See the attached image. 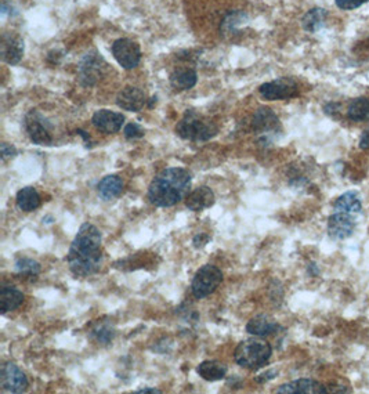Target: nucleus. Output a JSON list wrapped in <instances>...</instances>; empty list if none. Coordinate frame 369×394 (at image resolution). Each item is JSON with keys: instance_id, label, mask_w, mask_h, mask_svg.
Listing matches in <instances>:
<instances>
[{"instance_id": "nucleus-13", "label": "nucleus", "mask_w": 369, "mask_h": 394, "mask_svg": "<svg viewBox=\"0 0 369 394\" xmlns=\"http://www.w3.org/2000/svg\"><path fill=\"white\" fill-rule=\"evenodd\" d=\"M354 215H348L344 212H333V215L328 220V234L332 240H346L348 238L355 229Z\"/></svg>"}, {"instance_id": "nucleus-1", "label": "nucleus", "mask_w": 369, "mask_h": 394, "mask_svg": "<svg viewBox=\"0 0 369 394\" xmlns=\"http://www.w3.org/2000/svg\"><path fill=\"white\" fill-rule=\"evenodd\" d=\"M101 242L103 237L96 226L90 223L81 226L67 256L68 266L75 276L89 277L100 271L103 265Z\"/></svg>"}, {"instance_id": "nucleus-38", "label": "nucleus", "mask_w": 369, "mask_h": 394, "mask_svg": "<svg viewBox=\"0 0 369 394\" xmlns=\"http://www.w3.org/2000/svg\"><path fill=\"white\" fill-rule=\"evenodd\" d=\"M308 273L311 274V276H318V269H317V266L314 265V263H311V265H308Z\"/></svg>"}, {"instance_id": "nucleus-29", "label": "nucleus", "mask_w": 369, "mask_h": 394, "mask_svg": "<svg viewBox=\"0 0 369 394\" xmlns=\"http://www.w3.org/2000/svg\"><path fill=\"white\" fill-rule=\"evenodd\" d=\"M16 271L21 276L36 277L41 273V265L30 258H23L16 262Z\"/></svg>"}, {"instance_id": "nucleus-32", "label": "nucleus", "mask_w": 369, "mask_h": 394, "mask_svg": "<svg viewBox=\"0 0 369 394\" xmlns=\"http://www.w3.org/2000/svg\"><path fill=\"white\" fill-rule=\"evenodd\" d=\"M0 154H2L3 160H8V159H12L17 155V149L14 145H12L9 143H2L0 144Z\"/></svg>"}, {"instance_id": "nucleus-9", "label": "nucleus", "mask_w": 369, "mask_h": 394, "mask_svg": "<svg viewBox=\"0 0 369 394\" xmlns=\"http://www.w3.org/2000/svg\"><path fill=\"white\" fill-rule=\"evenodd\" d=\"M112 56L123 70H134L141 61V49L138 43L131 39L120 38L112 43Z\"/></svg>"}, {"instance_id": "nucleus-33", "label": "nucleus", "mask_w": 369, "mask_h": 394, "mask_svg": "<svg viewBox=\"0 0 369 394\" xmlns=\"http://www.w3.org/2000/svg\"><path fill=\"white\" fill-rule=\"evenodd\" d=\"M209 241H211V237H209L208 234H205V233H200L198 236H196V237H194L193 244H194V247L198 249V248H204Z\"/></svg>"}, {"instance_id": "nucleus-2", "label": "nucleus", "mask_w": 369, "mask_h": 394, "mask_svg": "<svg viewBox=\"0 0 369 394\" xmlns=\"http://www.w3.org/2000/svg\"><path fill=\"white\" fill-rule=\"evenodd\" d=\"M191 187V173L182 167L163 169L151 181L148 200L158 208H170L187 198Z\"/></svg>"}, {"instance_id": "nucleus-34", "label": "nucleus", "mask_w": 369, "mask_h": 394, "mask_svg": "<svg viewBox=\"0 0 369 394\" xmlns=\"http://www.w3.org/2000/svg\"><path fill=\"white\" fill-rule=\"evenodd\" d=\"M0 10H2V17H3V19H5L6 16L16 14V13H14V8H13V5H12V3H9L8 0H3V2H2V9H0Z\"/></svg>"}, {"instance_id": "nucleus-6", "label": "nucleus", "mask_w": 369, "mask_h": 394, "mask_svg": "<svg viewBox=\"0 0 369 394\" xmlns=\"http://www.w3.org/2000/svg\"><path fill=\"white\" fill-rule=\"evenodd\" d=\"M223 273L213 265L202 266L191 284V291L196 299H204L212 295L222 284Z\"/></svg>"}, {"instance_id": "nucleus-26", "label": "nucleus", "mask_w": 369, "mask_h": 394, "mask_svg": "<svg viewBox=\"0 0 369 394\" xmlns=\"http://www.w3.org/2000/svg\"><path fill=\"white\" fill-rule=\"evenodd\" d=\"M248 21V14L241 10L230 12L220 24V32L223 35H234L240 31L241 27H244Z\"/></svg>"}, {"instance_id": "nucleus-28", "label": "nucleus", "mask_w": 369, "mask_h": 394, "mask_svg": "<svg viewBox=\"0 0 369 394\" xmlns=\"http://www.w3.org/2000/svg\"><path fill=\"white\" fill-rule=\"evenodd\" d=\"M90 338L94 339L97 343L108 344L115 338V329H114L111 322H108V321H98L93 326V329L90 332Z\"/></svg>"}, {"instance_id": "nucleus-3", "label": "nucleus", "mask_w": 369, "mask_h": 394, "mask_svg": "<svg viewBox=\"0 0 369 394\" xmlns=\"http://www.w3.org/2000/svg\"><path fill=\"white\" fill-rule=\"evenodd\" d=\"M176 133L182 140L189 141H208L219 133V127L215 122L197 114L196 111H187L176 125Z\"/></svg>"}, {"instance_id": "nucleus-23", "label": "nucleus", "mask_w": 369, "mask_h": 394, "mask_svg": "<svg viewBox=\"0 0 369 394\" xmlns=\"http://www.w3.org/2000/svg\"><path fill=\"white\" fill-rule=\"evenodd\" d=\"M24 302V293L14 287H3L0 291V310L2 314L19 309Z\"/></svg>"}, {"instance_id": "nucleus-16", "label": "nucleus", "mask_w": 369, "mask_h": 394, "mask_svg": "<svg viewBox=\"0 0 369 394\" xmlns=\"http://www.w3.org/2000/svg\"><path fill=\"white\" fill-rule=\"evenodd\" d=\"M278 394H322L328 393V388L314 379H299L277 388Z\"/></svg>"}, {"instance_id": "nucleus-39", "label": "nucleus", "mask_w": 369, "mask_h": 394, "mask_svg": "<svg viewBox=\"0 0 369 394\" xmlns=\"http://www.w3.org/2000/svg\"><path fill=\"white\" fill-rule=\"evenodd\" d=\"M76 133L85 138V141L87 143V147H89V145H90V136H89V134H86V132H83V130H78Z\"/></svg>"}, {"instance_id": "nucleus-22", "label": "nucleus", "mask_w": 369, "mask_h": 394, "mask_svg": "<svg viewBox=\"0 0 369 394\" xmlns=\"http://www.w3.org/2000/svg\"><path fill=\"white\" fill-rule=\"evenodd\" d=\"M41 195L34 187H24L17 192L16 203L23 212H34L41 207Z\"/></svg>"}, {"instance_id": "nucleus-36", "label": "nucleus", "mask_w": 369, "mask_h": 394, "mask_svg": "<svg viewBox=\"0 0 369 394\" xmlns=\"http://www.w3.org/2000/svg\"><path fill=\"white\" fill-rule=\"evenodd\" d=\"M359 147L362 149H369V132H363L359 138Z\"/></svg>"}, {"instance_id": "nucleus-27", "label": "nucleus", "mask_w": 369, "mask_h": 394, "mask_svg": "<svg viewBox=\"0 0 369 394\" xmlns=\"http://www.w3.org/2000/svg\"><path fill=\"white\" fill-rule=\"evenodd\" d=\"M347 118L352 122L369 121V100L363 97L354 98L347 107Z\"/></svg>"}, {"instance_id": "nucleus-14", "label": "nucleus", "mask_w": 369, "mask_h": 394, "mask_svg": "<svg viewBox=\"0 0 369 394\" xmlns=\"http://www.w3.org/2000/svg\"><path fill=\"white\" fill-rule=\"evenodd\" d=\"M148 101L149 100H147L145 93L134 86H126L116 96V105L129 112L141 111Z\"/></svg>"}, {"instance_id": "nucleus-11", "label": "nucleus", "mask_w": 369, "mask_h": 394, "mask_svg": "<svg viewBox=\"0 0 369 394\" xmlns=\"http://www.w3.org/2000/svg\"><path fill=\"white\" fill-rule=\"evenodd\" d=\"M252 127L256 134H260L264 140H268L273 134H277L281 130V123L273 110L263 107L255 112Z\"/></svg>"}, {"instance_id": "nucleus-35", "label": "nucleus", "mask_w": 369, "mask_h": 394, "mask_svg": "<svg viewBox=\"0 0 369 394\" xmlns=\"http://www.w3.org/2000/svg\"><path fill=\"white\" fill-rule=\"evenodd\" d=\"M275 375H277V372H275L274 369H271V371H267L266 373H263V375L257 376V377H256V380H257L259 383H264V382H267V380L274 379V377H275Z\"/></svg>"}, {"instance_id": "nucleus-18", "label": "nucleus", "mask_w": 369, "mask_h": 394, "mask_svg": "<svg viewBox=\"0 0 369 394\" xmlns=\"http://www.w3.org/2000/svg\"><path fill=\"white\" fill-rule=\"evenodd\" d=\"M280 324L270 315L260 314L253 318H251L246 324V332L252 336L257 338H266L273 333H275L280 329Z\"/></svg>"}, {"instance_id": "nucleus-7", "label": "nucleus", "mask_w": 369, "mask_h": 394, "mask_svg": "<svg viewBox=\"0 0 369 394\" xmlns=\"http://www.w3.org/2000/svg\"><path fill=\"white\" fill-rule=\"evenodd\" d=\"M259 93L267 101L289 100L299 96V85L293 78L282 76L275 81L263 83L259 87Z\"/></svg>"}, {"instance_id": "nucleus-10", "label": "nucleus", "mask_w": 369, "mask_h": 394, "mask_svg": "<svg viewBox=\"0 0 369 394\" xmlns=\"http://www.w3.org/2000/svg\"><path fill=\"white\" fill-rule=\"evenodd\" d=\"M0 386L9 393H23L28 387V379L17 364L6 362L0 369Z\"/></svg>"}, {"instance_id": "nucleus-21", "label": "nucleus", "mask_w": 369, "mask_h": 394, "mask_svg": "<svg viewBox=\"0 0 369 394\" xmlns=\"http://www.w3.org/2000/svg\"><path fill=\"white\" fill-rule=\"evenodd\" d=\"M197 372L200 373V376L208 382H218L226 377L227 375V365L216 361V360H208L204 361L198 365Z\"/></svg>"}, {"instance_id": "nucleus-24", "label": "nucleus", "mask_w": 369, "mask_h": 394, "mask_svg": "<svg viewBox=\"0 0 369 394\" xmlns=\"http://www.w3.org/2000/svg\"><path fill=\"white\" fill-rule=\"evenodd\" d=\"M335 212H344L348 215H358L362 209V204L357 192L354 191H347L344 194H341L339 198L335 203L333 207Z\"/></svg>"}, {"instance_id": "nucleus-37", "label": "nucleus", "mask_w": 369, "mask_h": 394, "mask_svg": "<svg viewBox=\"0 0 369 394\" xmlns=\"http://www.w3.org/2000/svg\"><path fill=\"white\" fill-rule=\"evenodd\" d=\"M134 393H136V394H159V393H162V391L158 390V388H155V387H145V388L136 390Z\"/></svg>"}, {"instance_id": "nucleus-20", "label": "nucleus", "mask_w": 369, "mask_h": 394, "mask_svg": "<svg viewBox=\"0 0 369 394\" xmlns=\"http://www.w3.org/2000/svg\"><path fill=\"white\" fill-rule=\"evenodd\" d=\"M98 188V195L101 196V200L104 201H111L118 198V196L123 191V181L119 176L116 174H109L105 176L97 185Z\"/></svg>"}, {"instance_id": "nucleus-4", "label": "nucleus", "mask_w": 369, "mask_h": 394, "mask_svg": "<svg viewBox=\"0 0 369 394\" xmlns=\"http://www.w3.org/2000/svg\"><path fill=\"white\" fill-rule=\"evenodd\" d=\"M271 354L273 347L266 340L248 339L237 346L234 351V360L240 366L256 371L268 362Z\"/></svg>"}, {"instance_id": "nucleus-19", "label": "nucleus", "mask_w": 369, "mask_h": 394, "mask_svg": "<svg viewBox=\"0 0 369 394\" xmlns=\"http://www.w3.org/2000/svg\"><path fill=\"white\" fill-rule=\"evenodd\" d=\"M169 82L174 90L186 92L197 85L198 74L193 68H178L170 74Z\"/></svg>"}, {"instance_id": "nucleus-5", "label": "nucleus", "mask_w": 369, "mask_h": 394, "mask_svg": "<svg viewBox=\"0 0 369 394\" xmlns=\"http://www.w3.org/2000/svg\"><path fill=\"white\" fill-rule=\"evenodd\" d=\"M24 127L31 141L38 145L53 144V126L49 119L38 110H31L24 118Z\"/></svg>"}, {"instance_id": "nucleus-17", "label": "nucleus", "mask_w": 369, "mask_h": 394, "mask_svg": "<svg viewBox=\"0 0 369 394\" xmlns=\"http://www.w3.org/2000/svg\"><path fill=\"white\" fill-rule=\"evenodd\" d=\"M215 204V192L212 188L202 185L190 192L186 198V207L193 212H201Z\"/></svg>"}, {"instance_id": "nucleus-15", "label": "nucleus", "mask_w": 369, "mask_h": 394, "mask_svg": "<svg viewBox=\"0 0 369 394\" xmlns=\"http://www.w3.org/2000/svg\"><path fill=\"white\" fill-rule=\"evenodd\" d=\"M92 123L97 130L105 134H115L122 129L125 123V116L120 112H114L109 110H100L94 112L92 118Z\"/></svg>"}, {"instance_id": "nucleus-25", "label": "nucleus", "mask_w": 369, "mask_h": 394, "mask_svg": "<svg viewBox=\"0 0 369 394\" xmlns=\"http://www.w3.org/2000/svg\"><path fill=\"white\" fill-rule=\"evenodd\" d=\"M326 17L328 13L325 9L321 8H314L311 10H308L303 19H302V25L307 32L315 34L318 32L321 28H324L325 23H326Z\"/></svg>"}, {"instance_id": "nucleus-30", "label": "nucleus", "mask_w": 369, "mask_h": 394, "mask_svg": "<svg viewBox=\"0 0 369 394\" xmlns=\"http://www.w3.org/2000/svg\"><path fill=\"white\" fill-rule=\"evenodd\" d=\"M123 134H125V137L129 138V140H136V138L144 137L145 132H144V129H143L138 123L131 122V123H127V125L125 126Z\"/></svg>"}, {"instance_id": "nucleus-12", "label": "nucleus", "mask_w": 369, "mask_h": 394, "mask_svg": "<svg viewBox=\"0 0 369 394\" xmlns=\"http://www.w3.org/2000/svg\"><path fill=\"white\" fill-rule=\"evenodd\" d=\"M2 60L9 65H17L24 57V39L16 32H5L0 43Z\"/></svg>"}, {"instance_id": "nucleus-8", "label": "nucleus", "mask_w": 369, "mask_h": 394, "mask_svg": "<svg viewBox=\"0 0 369 394\" xmlns=\"http://www.w3.org/2000/svg\"><path fill=\"white\" fill-rule=\"evenodd\" d=\"M105 61L97 52H90L85 54L78 67V79L82 86H94L103 76L105 71Z\"/></svg>"}, {"instance_id": "nucleus-31", "label": "nucleus", "mask_w": 369, "mask_h": 394, "mask_svg": "<svg viewBox=\"0 0 369 394\" xmlns=\"http://www.w3.org/2000/svg\"><path fill=\"white\" fill-rule=\"evenodd\" d=\"M366 2H369V0H335L336 6L341 10H354L361 8Z\"/></svg>"}]
</instances>
